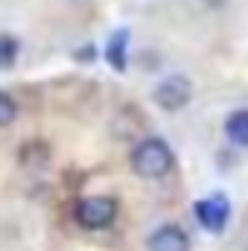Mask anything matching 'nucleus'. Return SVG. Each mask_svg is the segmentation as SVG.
<instances>
[{"instance_id":"2","label":"nucleus","mask_w":248,"mask_h":251,"mask_svg":"<svg viewBox=\"0 0 248 251\" xmlns=\"http://www.w3.org/2000/svg\"><path fill=\"white\" fill-rule=\"evenodd\" d=\"M117 213H120V204H117L114 196H85L73 207V216H76V222L85 231H105V228H111Z\"/></svg>"},{"instance_id":"10","label":"nucleus","mask_w":248,"mask_h":251,"mask_svg":"<svg viewBox=\"0 0 248 251\" xmlns=\"http://www.w3.org/2000/svg\"><path fill=\"white\" fill-rule=\"evenodd\" d=\"M204 3H207V6H210V9H219V6H222V3H225V0H204Z\"/></svg>"},{"instance_id":"9","label":"nucleus","mask_w":248,"mask_h":251,"mask_svg":"<svg viewBox=\"0 0 248 251\" xmlns=\"http://www.w3.org/2000/svg\"><path fill=\"white\" fill-rule=\"evenodd\" d=\"M18 117V102L12 100V94L0 91V128L12 126V120Z\"/></svg>"},{"instance_id":"8","label":"nucleus","mask_w":248,"mask_h":251,"mask_svg":"<svg viewBox=\"0 0 248 251\" xmlns=\"http://www.w3.org/2000/svg\"><path fill=\"white\" fill-rule=\"evenodd\" d=\"M18 53H21L18 38H12V35H0V70H12L15 62H18Z\"/></svg>"},{"instance_id":"3","label":"nucleus","mask_w":248,"mask_h":251,"mask_svg":"<svg viewBox=\"0 0 248 251\" xmlns=\"http://www.w3.org/2000/svg\"><path fill=\"white\" fill-rule=\"evenodd\" d=\"M152 100H155V105H158L161 111L175 114V111L187 108V102L193 100V82H190L187 76H181V73H178V76H167V79H161V82L155 85Z\"/></svg>"},{"instance_id":"1","label":"nucleus","mask_w":248,"mask_h":251,"mask_svg":"<svg viewBox=\"0 0 248 251\" xmlns=\"http://www.w3.org/2000/svg\"><path fill=\"white\" fill-rule=\"evenodd\" d=\"M131 170L137 178L146 181H161L175 170V152L164 137H143L131 149Z\"/></svg>"},{"instance_id":"5","label":"nucleus","mask_w":248,"mask_h":251,"mask_svg":"<svg viewBox=\"0 0 248 251\" xmlns=\"http://www.w3.org/2000/svg\"><path fill=\"white\" fill-rule=\"evenodd\" d=\"M146 251H190V237L181 225H161L149 234Z\"/></svg>"},{"instance_id":"6","label":"nucleus","mask_w":248,"mask_h":251,"mask_svg":"<svg viewBox=\"0 0 248 251\" xmlns=\"http://www.w3.org/2000/svg\"><path fill=\"white\" fill-rule=\"evenodd\" d=\"M105 62L117 73H123L128 67V29H114L111 32V38L105 41Z\"/></svg>"},{"instance_id":"4","label":"nucleus","mask_w":248,"mask_h":251,"mask_svg":"<svg viewBox=\"0 0 248 251\" xmlns=\"http://www.w3.org/2000/svg\"><path fill=\"white\" fill-rule=\"evenodd\" d=\"M193 213L207 234H222L228 228V219H231V201L222 193H213V196L198 199L193 204Z\"/></svg>"},{"instance_id":"7","label":"nucleus","mask_w":248,"mask_h":251,"mask_svg":"<svg viewBox=\"0 0 248 251\" xmlns=\"http://www.w3.org/2000/svg\"><path fill=\"white\" fill-rule=\"evenodd\" d=\"M225 137L237 149H248V108H237L225 117Z\"/></svg>"}]
</instances>
